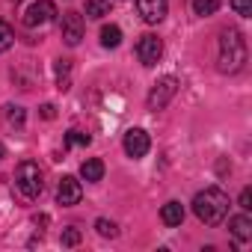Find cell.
Here are the masks:
<instances>
[{"label":"cell","instance_id":"21","mask_svg":"<svg viewBox=\"0 0 252 252\" xmlns=\"http://www.w3.org/2000/svg\"><path fill=\"white\" fill-rule=\"evenodd\" d=\"M95 228H98V234H101V237H116V234H119V225H116L113 220H104V217H101V220H95Z\"/></svg>","mask_w":252,"mask_h":252},{"label":"cell","instance_id":"26","mask_svg":"<svg viewBox=\"0 0 252 252\" xmlns=\"http://www.w3.org/2000/svg\"><path fill=\"white\" fill-rule=\"evenodd\" d=\"M3 158H6V146H3V143H0V160H3Z\"/></svg>","mask_w":252,"mask_h":252},{"label":"cell","instance_id":"16","mask_svg":"<svg viewBox=\"0 0 252 252\" xmlns=\"http://www.w3.org/2000/svg\"><path fill=\"white\" fill-rule=\"evenodd\" d=\"M101 45L104 48H119L122 45V30L116 24H104L101 27Z\"/></svg>","mask_w":252,"mask_h":252},{"label":"cell","instance_id":"19","mask_svg":"<svg viewBox=\"0 0 252 252\" xmlns=\"http://www.w3.org/2000/svg\"><path fill=\"white\" fill-rule=\"evenodd\" d=\"M92 143V137L89 134H83V131H77V128H71L68 134H65V146L71 149V146H89Z\"/></svg>","mask_w":252,"mask_h":252},{"label":"cell","instance_id":"20","mask_svg":"<svg viewBox=\"0 0 252 252\" xmlns=\"http://www.w3.org/2000/svg\"><path fill=\"white\" fill-rule=\"evenodd\" d=\"M12 42H15V33H12V27H9L6 21H0V54H3V51H9V48H12Z\"/></svg>","mask_w":252,"mask_h":252},{"label":"cell","instance_id":"25","mask_svg":"<svg viewBox=\"0 0 252 252\" xmlns=\"http://www.w3.org/2000/svg\"><path fill=\"white\" fill-rule=\"evenodd\" d=\"M54 104H42V119H54Z\"/></svg>","mask_w":252,"mask_h":252},{"label":"cell","instance_id":"14","mask_svg":"<svg viewBox=\"0 0 252 252\" xmlns=\"http://www.w3.org/2000/svg\"><path fill=\"white\" fill-rule=\"evenodd\" d=\"M54 71H57V86L65 92V89L71 86V60H57Z\"/></svg>","mask_w":252,"mask_h":252},{"label":"cell","instance_id":"10","mask_svg":"<svg viewBox=\"0 0 252 252\" xmlns=\"http://www.w3.org/2000/svg\"><path fill=\"white\" fill-rule=\"evenodd\" d=\"M137 12L146 24H160L169 12V3L166 0H137Z\"/></svg>","mask_w":252,"mask_h":252},{"label":"cell","instance_id":"3","mask_svg":"<svg viewBox=\"0 0 252 252\" xmlns=\"http://www.w3.org/2000/svg\"><path fill=\"white\" fill-rule=\"evenodd\" d=\"M15 190L24 196V199H39L42 190H45V175L39 169L36 160H21L18 169H15Z\"/></svg>","mask_w":252,"mask_h":252},{"label":"cell","instance_id":"2","mask_svg":"<svg viewBox=\"0 0 252 252\" xmlns=\"http://www.w3.org/2000/svg\"><path fill=\"white\" fill-rule=\"evenodd\" d=\"M246 63V42L240 36V30L225 27L220 33V71L222 74H234L240 71Z\"/></svg>","mask_w":252,"mask_h":252},{"label":"cell","instance_id":"6","mask_svg":"<svg viewBox=\"0 0 252 252\" xmlns=\"http://www.w3.org/2000/svg\"><path fill=\"white\" fill-rule=\"evenodd\" d=\"M60 33H63V42H65L68 48L80 45V39H83V33H86L83 15H80V12H65V15H63V27H60Z\"/></svg>","mask_w":252,"mask_h":252},{"label":"cell","instance_id":"17","mask_svg":"<svg viewBox=\"0 0 252 252\" xmlns=\"http://www.w3.org/2000/svg\"><path fill=\"white\" fill-rule=\"evenodd\" d=\"M24 119H27L24 107H18V104H9V107H6V122H9V128H24Z\"/></svg>","mask_w":252,"mask_h":252},{"label":"cell","instance_id":"11","mask_svg":"<svg viewBox=\"0 0 252 252\" xmlns=\"http://www.w3.org/2000/svg\"><path fill=\"white\" fill-rule=\"evenodd\" d=\"M228 231H231V237H234L237 243L252 240V220H249V214H237V217H231V220H228Z\"/></svg>","mask_w":252,"mask_h":252},{"label":"cell","instance_id":"13","mask_svg":"<svg viewBox=\"0 0 252 252\" xmlns=\"http://www.w3.org/2000/svg\"><path fill=\"white\" fill-rule=\"evenodd\" d=\"M80 178H83V181H92V184L101 181V178H104V163H101L98 158H86V160L80 163Z\"/></svg>","mask_w":252,"mask_h":252},{"label":"cell","instance_id":"7","mask_svg":"<svg viewBox=\"0 0 252 252\" xmlns=\"http://www.w3.org/2000/svg\"><path fill=\"white\" fill-rule=\"evenodd\" d=\"M137 57L143 65H158L160 57H163V42L155 36V33H146L140 42H137Z\"/></svg>","mask_w":252,"mask_h":252},{"label":"cell","instance_id":"9","mask_svg":"<svg viewBox=\"0 0 252 252\" xmlns=\"http://www.w3.org/2000/svg\"><path fill=\"white\" fill-rule=\"evenodd\" d=\"M80 196H83L80 181H77L74 175H63V178H60V184H57V202H60L63 208H71V205H77V202H80Z\"/></svg>","mask_w":252,"mask_h":252},{"label":"cell","instance_id":"8","mask_svg":"<svg viewBox=\"0 0 252 252\" xmlns=\"http://www.w3.org/2000/svg\"><path fill=\"white\" fill-rule=\"evenodd\" d=\"M149 149H152V140H149V134L143 128H131L128 134H125V155L128 158H134V160L146 158Z\"/></svg>","mask_w":252,"mask_h":252},{"label":"cell","instance_id":"24","mask_svg":"<svg viewBox=\"0 0 252 252\" xmlns=\"http://www.w3.org/2000/svg\"><path fill=\"white\" fill-rule=\"evenodd\" d=\"M237 202H240V208H243V211H249V208H252V190H249V187H243Z\"/></svg>","mask_w":252,"mask_h":252},{"label":"cell","instance_id":"15","mask_svg":"<svg viewBox=\"0 0 252 252\" xmlns=\"http://www.w3.org/2000/svg\"><path fill=\"white\" fill-rule=\"evenodd\" d=\"M110 6H113L110 0H86V9L83 12H86V18H95L98 21V18L110 15Z\"/></svg>","mask_w":252,"mask_h":252},{"label":"cell","instance_id":"23","mask_svg":"<svg viewBox=\"0 0 252 252\" xmlns=\"http://www.w3.org/2000/svg\"><path fill=\"white\" fill-rule=\"evenodd\" d=\"M231 9H234L240 18H249V15H252V0H231Z\"/></svg>","mask_w":252,"mask_h":252},{"label":"cell","instance_id":"22","mask_svg":"<svg viewBox=\"0 0 252 252\" xmlns=\"http://www.w3.org/2000/svg\"><path fill=\"white\" fill-rule=\"evenodd\" d=\"M83 240V234H80V228H74V225H68L65 231H63V246H77Z\"/></svg>","mask_w":252,"mask_h":252},{"label":"cell","instance_id":"1","mask_svg":"<svg viewBox=\"0 0 252 252\" xmlns=\"http://www.w3.org/2000/svg\"><path fill=\"white\" fill-rule=\"evenodd\" d=\"M228 196L220 187H205L193 196V214L199 217V222L205 225H220L228 217Z\"/></svg>","mask_w":252,"mask_h":252},{"label":"cell","instance_id":"4","mask_svg":"<svg viewBox=\"0 0 252 252\" xmlns=\"http://www.w3.org/2000/svg\"><path fill=\"white\" fill-rule=\"evenodd\" d=\"M175 92H178V80L172 77V74H166V77H160L155 86H152V92H149V98H146V104H149V110H163L172 98H175Z\"/></svg>","mask_w":252,"mask_h":252},{"label":"cell","instance_id":"12","mask_svg":"<svg viewBox=\"0 0 252 252\" xmlns=\"http://www.w3.org/2000/svg\"><path fill=\"white\" fill-rule=\"evenodd\" d=\"M160 220H163L169 228L181 225V222H184V205H181V202H166V205L160 208Z\"/></svg>","mask_w":252,"mask_h":252},{"label":"cell","instance_id":"5","mask_svg":"<svg viewBox=\"0 0 252 252\" xmlns=\"http://www.w3.org/2000/svg\"><path fill=\"white\" fill-rule=\"evenodd\" d=\"M54 15H57L54 0H33V3L27 6V12H24V27L36 30V27H42V24L54 21Z\"/></svg>","mask_w":252,"mask_h":252},{"label":"cell","instance_id":"18","mask_svg":"<svg viewBox=\"0 0 252 252\" xmlns=\"http://www.w3.org/2000/svg\"><path fill=\"white\" fill-rule=\"evenodd\" d=\"M217 9H220V0H193V12L202 15V18L205 15H214Z\"/></svg>","mask_w":252,"mask_h":252}]
</instances>
